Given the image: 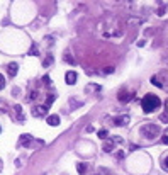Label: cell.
Returning <instances> with one entry per match:
<instances>
[{"label":"cell","mask_w":168,"mask_h":175,"mask_svg":"<svg viewBox=\"0 0 168 175\" xmlns=\"http://www.w3.org/2000/svg\"><path fill=\"white\" fill-rule=\"evenodd\" d=\"M165 111H166V114H168V99L165 100Z\"/></svg>","instance_id":"cell-28"},{"label":"cell","mask_w":168,"mask_h":175,"mask_svg":"<svg viewBox=\"0 0 168 175\" xmlns=\"http://www.w3.org/2000/svg\"><path fill=\"white\" fill-rule=\"evenodd\" d=\"M19 140H21V145H22V146H32V141H34V138L31 136V134H22Z\"/></svg>","instance_id":"cell-8"},{"label":"cell","mask_w":168,"mask_h":175,"mask_svg":"<svg viewBox=\"0 0 168 175\" xmlns=\"http://www.w3.org/2000/svg\"><path fill=\"white\" fill-rule=\"evenodd\" d=\"M77 170H78V173H80V175H85L87 173V163H78Z\"/></svg>","instance_id":"cell-12"},{"label":"cell","mask_w":168,"mask_h":175,"mask_svg":"<svg viewBox=\"0 0 168 175\" xmlns=\"http://www.w3.org/2000/svg\"><path fill=\"white\" fill-rule=\"evenodd\" d=\"M112 72H114V68H112V66H109V68L104 70V73H112Z\"/></svg>","instance_id":"cell-25"},{"label":"cell","mask_w":168,"mask_h":175,"mask_svg":"<svg viewBox=\"0 0 168 175\" xmlns=\"http://www.w3.org/2000/svg\"><path fill=\"white\" fill-rule=\"evenodd\" d=\"M160 106H161V100H160L155 94H146L144 97H143V100H141V107H143V111L146 112V114L155 112L156 109H160Z\"/></svg>","instance_id":"cell-1"},{"label":"cell","mask_w":168,"mask_h":175,"mask_svg":"<svg viewBox=\"0 0 168 175\" xmlns=\"http://www.w3.org/2000/svg\"><path fill=\"white\" fill-rule=\"evenodd\" d=\"M112 121L116 126H126V124H129V116H117Z\"/></svg>","instance_id":"cell-4"},{"label":"cell","mask_w":168,"mask_h":175,"mask_svg":"<svg viewBox=\"0 0 168 175\" xmlns=\"http://www.w3.org/2000/svg\"><path fill=\"white\" fill-rule=\"evenodd\" d=\"M46 123L49 126H60V116L58 114H49L46 117Z\"/></svg>","instance_id":"cell-7"},{"label":"cell","mask_w":168,"mask_h":175,"mask_svg":"<svg viewBox=\"0 0 168 175\" xmlns=\"http://www.w3.org/2000/svg\"><path fill=\"white\" fill-rule=\"evenodd\" d=\"M134 92H129L127 89H121L119 90V94H117V99H119V102H122V104H127V102H131L134 99Z\"/></svg>","instance_id":"cell-3"},{"label":"cell","mask_w":168,"mask_h":175,"mask_svg":"<svg viewBox=\"0 0 168 175\" xmlns=\"http://www.w3.org/2000/svg\"><path fill=\"white\" fill-rule=\"evenodd\" d=\"M160 121H161V123H168V114H166V112L160 116Z\"/></svg>","instance_id":"cell-19"},{"label":"cell","mask_w":168,"mask_h":175,"mask_svg":"<svg viewBox=\"0 0 168 175\" xmlns=\"http://www.w3.org/2000/svg\"><path fill=\"white\" fill-rule=\"evenodd\" d=\"M43 82L46 83V85H49V77H44V78H43Z\"/></svg>","instance_id":"cell-27"},{"label":"cell","mask_w":168,"mask_h":175,"mask_svg":"<svg viewBox=\"0 0 168 175\" xmlns=\"http://www.w3.org/2000/svg\"><path fill=\"white\" fill-rule=\"evenodd\" d=\"M65 82L68 85H75V83H77V72H66Z\"/></svg>","instance_id":"cell-6"},{"label":"cell","mask_w":168,"mask_h":175,"mask_svg":"<svg viewBox=\"0 0 168 175\" xmlns=\"http://www.w3.org/2000/svg\"><path fill=\"white\" fill-rule=\"evenodd\" d=\"M0 170H2V160H0Z\"/></svg>","instance_id":"cell-31"},{"label":"cell","mask_w":168,"mask_h":175,"mask_svg":"<svg viewBox=\"0 0 168 175\" xmlns=\"http://www.w3.org/2000/svg\"><path fill=\"white\" fill-rule=\"evenodd\" d=\"M161 165H163V168L168 172V156H165L163 160H161Z\"/></svg>","instance_id":"cell-18"},{"label":"cell","mask_w":168,"mask_h":175,"mask_svg":"<svg viewBox=\"0 0 168 175\" xmlns=\"http://www.w3.org/2000/svg\"><path fill=\"white\" fill-rule=\"evenodd\" d=\"M32 114H34L36 117L46 116V114H48V107H46V106H36L34 109H32Z\"/></svg>","instance_id":"cell-5"},{"label":"cell","mask_w":168,"mask_h":175,"mask_svg":"<svg viewBox=\"0 0 168 175\" xmlns=\"http://www.w3.org/2000/svg\"><path fill=\"white\" fill-rule=\"evenodd\" d=\"M65 61H66V63H70V65H75V60L71 58V55H70L68 51L65 53Z\"/></svg>","instance_id":"cell-14"},{"label":"cell","mask_w":168,"mask_h":175,"mask_svg":"<svg viewBox=\"0 0 168 175\" xmlns=\"http://www.w3.org/2000/svg\"><path fill=\"white\" fill-rule=\"evenodd\" d=\"M14 111H15V117H17L19 121H24V116H22V107L19 106V104L14 106Z\"/></svg>","instance_id":"cell-10"},{"label":"cell","mask_w":168,"mask_h":175,"mask_svg":"<svg viewBox=\"0 0 168 175\" xmlns=\"http://www.w3.org/2000/svg\"><path fill=\"white\" fill-rule=\"evenodd\" d=\"M53 102H54V95H48V99H46V104H44V106H46V107H49Z\"/></svg>","instance_id":"cell-17"},{"label":"cell","mask_w":168,"mask_h":175,"mask_svg":"<svg viewBox=\"0 0 168 175\" xmlns=\"http://www.w3.org/2000/svg\"><path fill=\"white\" fill-rule=\"evenodd\" d=\"M107 136H109V131H107V129H100V131H99V138H100V140H105Z\"/></svg>","instance_id":"cell-15"},{"label":"cell","mask_w":168,"mask_h":175,"mask_svg":"<svg viewBox=\"0 0 168 175\" xmlns=\"http://www.w3.org/2000/svg\"><path fill=\"white\" fill-rule=\"evenodd\" d=\"M51 63H53V56H51V55H48L46 58H44V61H43V66H44V68H48V66H49Z\"/></svg>","instance_id":"cell-13"},{"label":"cell","mask_w":168,"mask_h":175,"mask_svg":"<svg viewBox=\"0 0 168 175\" xmlns=\"http://www.w3.org/2000/svg\"><path fill=\"white\" fill-rule=\"evenodd\" d=\"M0 131H2V129H0Z\"/></svg>","instance_id":"cell-32"},{"label":"cell","mask_w":168,"mask_h":175,"mask_svg":"<svg viewBox=\"0 0 168 175\" xmlns=\"http://www.w3.org/2000/svg\"><path fill=\"white\" fill-rule=\"evenodd\" d=\"M0 109H4V111H5V104L4 102H0Z\"/></svg>","instance_id":"cell-30"},{"label":"cell","mask_w":168,"mask_h":175,"mask_svg":"<svg viewBox=\"0 0 168 175\" xmlns=\"http://www.w3.org/2000/svg\"><path fill=\"white\" fill-rule=\"evenodd\" d=\"M153 34V29H146V36H151Z\"/></svg>","instance_id":"cell-29"},{"label":"cell","mask_w":168,"mask_h":175,"mask_svg":"<svg viewBox=\"0 0 168 175\" xmlns=\"http://www.w3.org/2000/svg\"><path fill=\"white\" fill-rule=\"evenodd\" d=\"M92 131H94V126H92V124L90 126H87V133H92Z\"/></svg>","instance_id":"cell-26"},{"label":"cell","mask_w":168,"mask_h":175,"mask_svg":"<svg viewBox=\"0 0 168 175\" xmlns=\"http://www.w3.org/2000/svg\"><path fill=\"white\" fill-rule=\"evenodd\" d=\"M4 87H5V78L2 77V73H0V90L4 89Z\"/></svg>","instance_id":"cell-21"},{"label":"cell","mask_w":168,"mask_h":175,"mask_svg":"<svg viewBox=\"0 0 168 175\" xmlns=\"http://www.w3.org/2000/svg\"><path fill=\"white\" fill-rule=\"evenodd\" d=\"M161 143L168 146V134H165V136H161Z\"/></svg>","instance_id":"cell-23"},{"label":"cell","mask_w":168,"mask_h":175,"mask_svg":"<svg viewBox=\"0 0 168 175\" xmlns=\"http://www.w3.org/2000/svg\"><path fill=\"white\" fill-rule=\"evenodd\" d=\"M17 70H19V65L15 63V61H12V63L7 65V72H9L10 77H15V75H17Z\"/></svg>","instance_id":"cell-9"},{"label":"cell","mask_w":168,"mask_h":175,"mask_svg":"<svg viewBox=\"0 0 168 175\" xmlns=\"http://www.w3.org/2000/svg\"><path fill=\"white\" fill-rule=\"evenodd\" d=\"M116 158H117V160H122V158H124V151H122V150H121V151H117Z\"/></svg>","instance_id":"cell-20"},{"label":"cell","mask_w":168,"mask_h":175,"mask_svg":"<svg viewBox=\"0 0 168 175\" xmlns=\"http://www.w3.org/2000/svg\"><path fill=\"white\" fill-rule=\"evenodd\" d=\"M165 12H166V5H161V7H158V10H156V14H158L160 17H161Z\"/></svg>","instance_id":"cell-16"},{"label":"cell","mask_w":168,"mask_h":175,"mask_svg":"<svg viewBox=\"0 0 168 175\" xmlns=\"http://www.w3.org/2000/svg\"><path fill=\"white\" fill-rule=\"evenodd\" d=\"M102 148H104V151H107V153H110L112 150H114V143L107 140L105 143H104V146H102Z\"/></svg>","instance_id":"cell-11"},{"label":"cell","mask_w":168,"mask_h":175,"mask_svg":"<svg viewBox=\"0 0 168 175\" xmlns=\"http://www.w3.org/2000/svg\"><path fill=\"white\" fill-rule=\"evenodd\" d=\"M38 48H36V46H32V48H31V51H29V55H38Z\"/></svg>","instance_id":"cell-24"},{"label":"cell","mask_w":168,"mask_h":175,"mask_svg":"<svg viewBox=\"0 0 168 175\" xmlns=\"http://www.w3.org/2000/svg\"><path fill=\"white\" fill-rule=\"evenodd\" d=\"M29 99H31V100H36V99H38V92H36V90H34V92H31Z\"/></svg>","instance_id":"cell-22"},{"label":"cell","mask_w":168,"mask_h":175,"mask_svg":"<svg viewBox=\"0 0 168 175\" xmlns=\"http://www.w3.org/2000/svg\"><path fill=\"white\" fill-rule=\"evenodd\" d=\"M141 134L146 138V140H155L160 134V128L156 124H144L141 128Z\"/></svg>","instance_id":"cell-2"}]
</instances>
